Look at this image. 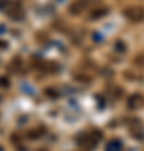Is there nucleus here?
I'll return each mask as SVG.
<instances>
[{
    "instance_id": "obj_1",
    "label": "nucleus",
    "mask_w": 144,
    "mask_h": 151,
    "mask_svg": "<svg viewBox=\"0 0 144 151\" xmlns=\"http://www.w3.org/2000/svg\"><path fill=\"white\" fill-rule=\"evenodd\" d=\"M102 138V133L101 131H89L87 134H82L79 136V145L80 146H85V148H94L96 146V143H99V139Z\"/></svg>"
},
{
    "instance_id": "obj_2",
    "label": "nucleus",
    "mask_w": 144,
    "mask_h": 151,
    "mask_svg": "<svg viewBox=\"0 0 144 151\" xmlns=\"http://www.w3.org/2000/svg\"><path fill=\"white\" fill-rule=\"evenodd\" d=\"M124 17L131 22H143L144 20V7L143 5H131L124 10Z\"/></svg>"
},
{
    "instance_id": "obj_3",
    "label": "nucleus",
    "mask_w": 144,
    "mask_h": 151,
    "mask_svg": "<svg viewBox=\"0 0 144 151\" xmlns=\"http://www.w3.org/2000/svg\"><path fill=\"white\" fill-rule=\"evenodd\" d=\"M7 14L14 19H19V17H24V10H22V7L19 4H14L10 9H7Z\"/></svg>"
},
{
    "instance_id": "obj_4",
    "label": "nucleus",
    "mask_w": 144,
    "mask_h": 151,
    "mask_svg": "<svg viewBox=\"0 0 144 151\" xmlns=\"http://www.w3.org/2000/svg\"><path fill=\"white\" fill-rule=\"evenodd\" d=\"M85 5H87V0H75L70 5V14H80L82 9H85Z\"/></svg>"
},
{
    "instance_id": "obj_5",
    "label": "nucleus",
    "mask_w": 144,
    "mask_h": 151,
    "mask_svg": "<svg viewBox=\"0 0 144 151\" xmlns=\"http://www.w3.org/2000/svg\"><path fill=\"white\" fill-rule=\"evenodd\" d=\"M121 150H123V145H121L119 139H114L107 145V151H121Z\"/></svg>"
},
{
    "instance_id": "obj_6",
    "label": "nucleus",
    "mask_w": 144,
    "mask_h": 151,
    "mask_svg": "<svg viewBox=\"0 0 144 151\" xmlns=\"http://www.w3.org/2000/svg\"><path fill=\"white\" fill-rule=\"evenodd\" d=\"M107 14V9H102V10H96V12H92L91 17L92 19H97V17H104Z\"/></svg>"
},
{
    "instance_id": "obj_7",
    "label": "nucleus",
    "mask_w": 144,
    "mask_h": 151,
    "mask_svg": "<svg viewBox=\"0 0 144 151\" xmlns=\"http://www.w3.org/2000/svg\"><path fill=\"white\" fill-rule=\"evenodd\" d=\"M139 99H141L139 96H133V97H131V99H129V108H138L139 104L136 103V101H139Z\"/></svg>"
},
{
    "instance_id": "obj_8",
    "label": "nucleus",
    "mask_w": 144,
    "mask_h": 151,
    "mask_svg": "<svg viewBox=\"0 0 144 151\" xmlns=\"http://www.w3.org/2000/svg\"><path fill=\"white\" fill-rule=\"evenodd\" d=\"M0 84H2V86H9V79H5V77H0Z\"/></svg>"
}]
</instances>
